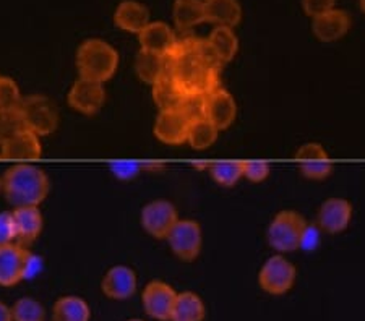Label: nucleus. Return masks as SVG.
<instances>
[{
    "instance_id": "7c9ffc66",
    "label": "nucleus",
    "mask_w": 365,
    "mask_h": 321,
    "mask_svg": "<svg viewBox=\"0 0 365 321\" xmlns=\"http://www.w3.org/2000/svg\"><path fill=\"white\" fill-rule=\"evenodd\" d=\"M210 172L217 184L232 186L244 177V161H217L210 164Z\"/></svg>"
},
{
    "instance_id": "412c9836",
    "label": "nucleus",
    "mask_w": 365,
    "mask_h": 321,
    "mask_svg": "<svg viewBox=\"0 0 365 321\" xmlns=\"http://www.w3.org/2000/svg\"><path fill=\"white\" fill-rule=\"evenodd\" d=\"M114 21L123 31L138 34L150 23V11L143 4L123 0L115 10Z\"/></svg>"
},
{
    "instance_id": "f3484780",
    "label": "nucleus",
    "mask_w": 365,
    "mask_h": 321,
    "mask_svg": "<svg viewBox=\"0 0 365 321\" xmlns=\"http://www.w3.org/2000/svg\"><path fill=\"white\" fill-rule=\"evenodd\" d=\"M101 289L104 295L114 300H125L137 290V276L127 266H114L103 278Z\"/></svg>"
},
{
    "instance_id": "f704fd0d",
    "label": "nucleus",
    "mask_w": 365,
    "mask_h": 321,
    "mask_svg": "<svg viewBox=\"0 0 365 321\" xmlns=\"http://www.w3.org/2000/svg\"><path fill=\"white\" fill-rule=\"evenodd\" d=\"M143 169V164H140L137 161H114L110 164V171L117 179L122 180H130L137 177V174Z\"/></svg>"
},
{
    "instance_id": "ddd939ff",
    "label": "nucleus",
    "mask_w": 365,
    "mask_h": 321,
    "mask_svg": "<svg viewBox=\"0 0 365 321\" xmlns=\"http://www.w3.org/2000/svg\"><path fill=\"white\" fill-rule=\"evenodd\" d=\"M178 292L163 281H151L143 290V308L148 317L158 321H169Z\"/></svg>"
},
{
    "instance_id": "aec40b11",
    "label": "nucleus",
    "mask_w": 365,
    "mask_h": 321,
    "mask_svg": "<svg viewBox=\"0 0 365 321\" xmlns=\"http://www.w3.org/2000/svg\"><path fill=\"white\" fill-rule=\"evenodd\" d=\"M14 223L16 229V238L23 243H31L39 237L43 231V214L39 211V206H23L15 208Z\"/></svg>"
},
{
    "instance_id": "f8f14e48",
    "label": "nucleus",
    "mask_w": 365,
    "mask_h": 321,
    "mask_svg": "<svg viewBox=\"0 0 365 321\" xmlns=\"http://www.w3.org/2000/svg\"><path fill=\"white\" fill-rule=\"evenodd\" d=\"M235 115H237V104L234 101V96L221 86L203 96V117H206L217 130L231 127Z\"/></svg>"
},
{
    "instance_id": "c756f323",
    "label": "nucleus",
    "mask_w": 365,
    "mask_h": 321,
    "mask_svg": "<svg viewBox=\"0 0 365 321\" xmlns=\"http://www.w3.org/2000/svg\"><path fill=\"white\" fill-rule=\"evenodd\" d=\"M10 310L14 321H46L44 305L33 297H21Z\"/></svg>"
},
{
    "instance_id": "393cba45",
    "label": "nucleus",
    "mask_w": 365,
    "mask_h": 321,
    "mask_svg": "<svg viewBox=\"0 0 365 321\" xmlns=\"http://www.w3.org/2000/svg\"><path fill=\"white\" fill-rule=\"evenodd\" d=\"M206 308L203 300L193 292L178 294L169 321H203Z\"/></svg>"
},
{
    "instance_id": "9b49d317",
    "label": "nucleus",
    "mask_w": 365,
    "mask_h": 321,
    "mask_svg": "<svg viewBox=\"0 0 365 321\" xmlns=\"http://www.w3.org/2000/svg\"><path fill=\"white\" fill-rule=\"evenodd\" d=\"M106 101V90L98 81L78 78L68 91V104L76 112L94 115L101 110Z\"/></svg>"
},
{
    "instance_id": "79ce46f5",
    "label": "nucleus",
    "mask_w": 365,
    "mask_h": 321,
    "mask_svg": "<svg viewBox=\"0 0 365 321\" xmlns=\"http://www.w3.org/2000/svg\"><path fill=\"white\" fill-rule=\"evenodd\" d=\"M128 321H143V320H128Z\"/></svg>"
},
{
    "instance_id": "2f4dec72",
    "label": "nucleus",
    "mask_w": 365,
    "mask_h": 321,
    "mask_svg": "<svg viewBox=\"0 0 365 321\" xmlns=\"http://www.w3.org/2000/svg\"><path fill=\"white\" fill-rule=\"evenodd\" d=\"M23 101L19 85L9 77H0V110H19Z\"/></svg>"
},
{
    "instance_id": "f03ea898",
    "label": "nucleus",
    "mask_w": 365,
    "mask_h": 321,
    "mask_svg": "<svg viewBox=\"0 0 365 321\" xmlns=\"http://www.w3.org/2000/svg\"><path fill=\"white\" fill-rule=\"evenodd\" d=\"M51 182L43 169L16 162L2 175V194L14 208L39 206L49 195Z\"/></svg>"
},
{
    "instance_id": "bb28decb",
    "label": "nucleus",
    "mask_w": 365,
    "mask_h": 321,
    "mask_svg": "<svg viewBox=\"0 0 365 321\" xmlns=\"http://www.w3.org/2000/svg\"><path fill=\"white\" fill-rule=\"evenodd\" d=\"M173 16L180 29H190L205 21L203 0H175Z\"/></svg>"
},
{
    "instance_id": "ea45409f",
    "label": "nucleus",
    "mask_w": 365,
    "mask_h": 321,
    "mask_svg": "<svg viewBox=\"0 0 365 321\" xmlns=\"http://www.w3.org/2000/svg\"><path fill=\"white\" fill-rule=\"evenodd\" d=\"M361 9L364 10V14H365V0H361Z\"/></svg>"
},
{
    "instance_id": "5701e85b",
    "label": "nucleus",
    "mask_w": 365,
    "mask_h": 321,
    "mask_svg": "<svg viewBox=\"0 0 365 321\" xmlns=\"http://www.w3.org/2000/svg\"><path fill=\"white\" fill-rule=\"evenodd\" d=\"M151 86L153 99H155L156 106L160 107V110L182 107V104L185 101V96L182 95V91L179 90V86L175 85L174 78L170 77L168 70Z\"/></svg>"
},
{
    "instance_id": "4468645a",
    "label": "nucleus",
    "mask_w": 365,
    "mask_h": 321,
    "mask_svg": "<svg viewBox=\"0 0 365 321\" xmlns=\"http://www.w3.org/2000/svg\"><path fill=\"white\" fill-rule=\"evenodd\" d=\"M190 119L182 109L160 110L155 122V135L166 144H180L187 142Z\"/></svg>"
},
{
    "instance_id": "58836bf2",
    "label": "nucleus",
    "mask_w": 365,
    "mask_h": 321,
    "mask_svg": "<svg viewBox=\"0 0 365 321\" xmlns=\"http://www.w3.org/2000/svg\"><path fill=\"white\" fill-rule=\"evenodd\" d=\"M0 321H14V318H11L10 307L2 300H0Z\"/></svg>"
},
{
    "instance_id": "a211bd4d",
    "label": "nucleus",
    "mask_w": 365,
    "mask_h": 321,
    "mask_svg": "<svg viewBox=\"0 0 365 321\" xmlns=\"http://www.w3.org/2000/svg\"><path fill=\"white\" fill-rule=\"evenodd\" d=\"M352 216V206L343 198H331L322 204L319 211V226L320 229L329 233H336L344 231L349 224Z\"/></svg>"
},
{
    "instance_id": "1a4fd4ad",
    "label": "nucleus",
    "mask_w": 365,
    "mask_h": 321,
    "mask_svg": "<svg viewBox=\"0 0 365 321\" xmlns=\"http://www.w3.org/2000/svg\"><path fill=\"white\" fill-rule=\"evenodd\" d=\"M0 154L5 159L16 162H29L36 161L43 154V146H41L39 135L21 127L14 135H10L0 144Z\"/></svg>"
},
{
    "instance_id": "dca6fc26",
    "label": "nucleus",
    "mask_w": 365,
    "mask_h": 321,
    "mask_svg": "<svg viewBox=\"0 0 365 321\" xmlns=\"http://www.w3.org/2000/svg\"><path fill=\"white\" fill-rule=\"evenodd\" d=\"M138 39L141 51L153 52L158 56H168L178 43L173 29L163 21H150L138 33Z\"/></svg>"
},
{
    "instance_id": "b1692460",
    "label": "nucleus",
    "mask_w": 365,
    "mask_h": 321,
    "mask_svg": "<svg viewBox=\"0 0 365 321\" xmlns=\"http://www.w3.org/2000/svg\"><path fill=\"white\" fill-rule=\"evenodd\" d=\"M90 305L81 297H61L52 307V321H90Z\"/></svg>"
},
{
    "instance_id": "f257e3e1",
    "label": "nucleus",
    "mask_w": 365,
    "mask_h": 321,
    "mask_svg": "<svg viewBox=\"0 0 365 321\" xmlns=\"http://www.w3.org/2000/svg\"><path fill=\"white\" fill-rule=\"evenodd\" d=\"M164 57L166 70L185 98H202L220 88L222 63L208 39H178Z\"/></svg>"
},
{
    "instance_id": "c9c22d12",
    "label": "nucleus",
    "mask_w": 365,
    "mask_h": 321,
    "mask_svg": "<svg viewBox=\"0 0 365 321\" xmlns=\"http://www.w3.org/2000/svg\"><path fill=\"white\" fill-rule=\"evenodd\" d=\"M269 164L267 161H244V177L252 182H262L268 177Z\"/></svg>"
},
{
    "instance_id": "7ed1b4c3",
    "label": "nucleus",
    "mask_w": 365,
    "mask_h": 321,
    "mask_svg": "<svg viewBox=\"0 0 365 321\" xmlns=\"http://www.w3.org/2000/svg\"><path fill=\"white\" fill-rule=\"evenodd\" d=\"M119 67V54L103 39H86L76 51L80 78L104 83L114 77Z\"/></svg>"
},
{
    "instance_id": "2eb2a0df",
    "label": "nucleus",
    "mask_w": 365,
    "mask_h": 321,
    "mask_svg": "<svg viewBox=\"0 0 365 321\" xmlns=\"http://www.w3.org/2000/svg\"><path fill=\"white\" fill-rule=\"evenodd\" d=\"M297 164L305 177L322 180L327 179L333 171V162L328 153L319 143H307L300 146L296 154Z\"/></svg>"
},
{
    "instance_id": "72a5a7b5",
    "label": "nucleus",
    "mask_w": 365,
    "mask_h": 321,
    "mask_svg": "<svg viewBox=\"0 0 365 321\" xmlns=\"http://www.w3.org/2000/svg\"><path fill=\"white\" fill-rule=\"evenodd\" d=\"M16 241V229L14 223V214L0 213V247H7Z\"/></svg>"
},
{
    "instance_id": "0eeeda50",
    "label": "nucleus",
    "mask_w": 365,
    "mask_h": 321,
    "mask_svg": "<svg viewBox=\"0 0 365 321\" xmlns=\"http://www.w3.org/2000/svg\"><path fill=\"white\" fill-rule=\"evenodd\" d=\"M33 256L31 252L15 243L0 247V285L10 288L29 278Z\"/></svg>"
},
{
    "instance_id": "6ab92c4d",
    "label": "nucleus",
    "mask_w": 365,
    "mask_h": 321,
    "mask_svg": "<svg viewBox=\"0 0 365 321\" xmlns=\"http://www.w3.org/2000/svg\"><path fill=\"white\" fill-rule=\"evenodd\" d=\"M351 26V19L344 10H329L314 19V33L322 43H333L344 36Z\"/></svg>"
},
{
    "instance_id": "39448f33",
    "label": "nucleus",
    "mask_w": 365,
    "mask_h": 321,
    "mask_svg": "<svg viewBox=\"0 0 365 321\" xmlns=\"http://www.w3.org/2000/svg\"><path fill=\"white\" fill-rule=\"evenodd\" d=\"M305 226L307 223L300 214L281 211L268 227V242L279 252H292L299 248Z\"/></svg>"
},
{
    "instance_id": "a19ab883",
    "label": "nucleus",
    "mask_w": 365,
    "mask_h": 321,
    "mask_svg": "<svg viewBox=\"0 0 365 321\" xmlns=\"http://www.w3.org/2000/svg\"><path fill=\"white\" fill-rule=\"evenodd\" d=\"M0 194H2V177H0Z\"/></svg>"
},
{
    "instance_id": "4be33fe9",
    "label": "nucleus",
    "mask_w": 365,
    "mask_h": 321,
    "mask_svg": "<svg viewBox=\"0 0 365 321\" xmlns=\"http://www.w3.org/2000/svg\"><path fill=\"white\" fill-rule=\"evenodd\" d=\"M205 21L215 23L216 26L232 28L240 21L242 9L237 0H203Z\"/></svg>"
},
{
    "instance_id": "cd10ccee",
    "label": "nucleus",
    "mask_w": 365,
    "mask_h": 321,
    "mask_svg": "<svg viewBox=\"0 0 365 321\" xmlns=\"http://www.w3.org/2000/svg\"><path fill=\"white\" fill-rule=\"evenodd\" d=\"M217 132L220 130L206 117H195V119L190 120V125H188L187 143L195 149H206L216 142Z\"/></svg>"
},
{
    "instance_id": "a878e982",
    "label": "nucleus",
    "mask_w": 365,
    "mask_h": 321,
    "mask_svg": "<svg viewBox=\"0 0 365 321\" xmlns=\"http://www.w3.org/2000/svg\"><path fill=\"white\" fill-rule=\"evenodd\" d=\"M208 43L213 48L215 54L220 58L221 63L231 62L237 54L239 39L232 31V28L227 26H216L208 38Z\"/></svg>"
},
{
    "instance_id": "6e6552de",
    "label": "nucleus",
    "mask_w": 365,
    "mask_h": 321,
    "mask_svg": "<svg viewBox=\"0 0 365 321\" xmlns=\"http://www.w3.org/2000/svg\"><path fill=\"white\" fill-rule=\"evenodd\" d=\"M178 209L166 200H155L141 211V224L145 231L156 238H168L169 232L178 224Z\"/></svg>"
},
{
    "instance_id": "4c0bfd02",
    "label": "nucleus",
    "mask_w": 365,
    "mask_h": 321,
    "mask_svg": "<svg viewBox=\"0 0 365 321\" xmlns=\"http://www.w3.org/2000/svg\"><path fill=\"white\" fill-rule=\"evenodd\" d=\"M319 243H320V229H319V227L310 226V224L305 226V229L302 232V237H300L299 247L310 252V250H315L317 247H319Z\"/></svg>"
},
{
    "instance_id": "9d476101",
    "label": "nucleus",
    "mask_w": 365,
    "mask_h": 321,
    "mask_svg": "<svg viewBox=\"0 0 365 321\" xmlns=\"http://www.w3.org/2000/svg\"><path fill=\"white\" fill-rule=\"evenodd\" d=\"M168 241L173 252L180 260L192 261L197 258L200 248H202V229L195 221L179 219L178 224L169 232Z\"/></svg>"
},
{
    "instance_id": "c85d7f7f",
    "label": "nucleus",
    "mask_w": 365,
    "mask_h": 321,
    "mask_svg": "<svg viewBox=\"0 0 365 321\" xmlns=\"http://www.w3.org/2000/svg\"><path fill=\"white\" fill-rule=\"evenodd\" d=\"M135 70H137V75L141 81L153 85L166 72V57L140 51L137 60H135Z\"/></svg>"
},
{
    "instance_id": "e433bc0d",
    "label": "nucleus",
    "mask_w": 365,
    "mask_h": 321,
    "mask_svg": "<svg viewBox=\"0 0 365 321\" xmlns=\"http://www.w3.org/2000/svg\"><path fill=\"white\" fill-rule=\"evenodd\" d=\"M334 2H336V0H302V5L305 14L312 16V19H317V16L333 10Z\"/></svg>"
},
{
    "instance_id": "473e14b6",
    "label": "nucleus",
    "mask_w": 365,
    "mask_h": 321,
    "mask_svg": "<svg viewBox=\"0 0 365 321\" xmlns=\"http://www.w3.org/2000/svg\"><path fill=\"white\" fill-rule=\"evenodd\" d=\"M23 127L19 110H0V144Z\"/></svg>"
},
{
    "instance_id": "20e7f679",
    "label": "nucleus",
    "mask_w": 365,
    "mask_h": 321,
    "mask_svg": "<svg viewBox=\"0 0 365 321\" xmlns=\"http://www.w3.org/2000/svg\"><path fill=\"white\" fill-rule=\"evenodd\" d=\"M19 114L23 127L31 130L39 137L51 135L58 125V112L56 104L47 96L31 95L23 98Z\"/></svg>"
},
{
    "instance_id": "423d86ee",
    "label": "nucleus",
    "mask_w": 365,
    "mask_h": 321,
    "mask_svg": "<svg viewBox=\"0 0 365 321\" xmlns=\"http://www.w3.org/2000/svg\"><path fill=\"white\" fill-rule=\"evenodd\" d=\"M296 281V268L284 256H272L264 261L258 283L262 289L272 295H282L289 292Z\"/></svg>"
}]
</instances>
